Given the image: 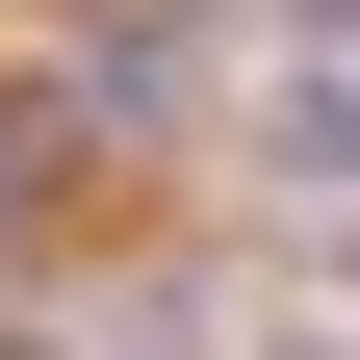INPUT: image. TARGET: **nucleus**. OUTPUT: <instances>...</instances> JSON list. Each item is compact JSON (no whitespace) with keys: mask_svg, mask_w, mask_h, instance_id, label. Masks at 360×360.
I'll list each match as a JSON object with an SVG mask.
<instances>
[{"mask_svg":"<svg viewBox=\"0 0 360 360\" xmlns=\"http://www.w3.org/2000/svg\"><path fill=\"white\" fill-rule=\"evenodd\" d=\"M257 360H360V335H257Z\"/></svg>","mask_w":360,"mask_h":360,"instance_id":"f03ea898","label":"nucleus"},{"mask_svg":"<svg viewBox=\"0 0 360 360\" xmlns=\"http://www.w3.org/2000/svg\"><path fill=\"white\" fill-rule=\"evenodd\" d=\"M257 180H283V206H360V77H335V103H283V129H257Z\"/></svg>","mask_w":360,"mask_h":360,"instance_id":"f257e3e1","label":"nucleus"}]
</instances>
